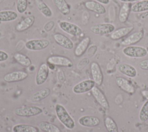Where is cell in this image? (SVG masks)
<instances>
[{
    "mask_svg": "<svg viewBox=\"0 0 148 132\" xmlns=\"http://www.w3.org/2000/svg\"><path fill=\"white\" fill-rule=\"evenodd\" d=\"M55 112L59 121L66 129L69 130L74 129L75 127V122L62 105L57 104L55 106Z\"/></svg>",
    "mask_w": 148,
    "mask_h": 132,
    "instance_id": "6da1fadb",
    "label": "cell"
},
{
    "mask_svg": "<svg viewBox=\"0 0 148 132\" xmlns=\"http://www.w3.org/2000/svg\"><path fill=\"white\" fill-rule=\"evenodd\" d=\"M122 52L128 57L136 58L144 57L148 54V51L145 47L135 45L124 47L122 50Z\"/></svg>",
    "mask_w": 148,
    "mask_h": 132,
    "instance_id": "7a4b0ae2",
    "label": "cell"
},
{
    "mask_svg": "<svg viewBox=\"0 0 148 132\" xmlns=\"http://www.w3.org/2000/svg\"><path fill=\"white\" fill-rule=\"evenodd\" d=\"M43 112L42 108L38 106H22L16 108L14 113L20 117H31L40 115Z\"/></svg>",
    "mask_w": 148,
    "mask_h": 132,
    "instance_id": "3957f363",
    "label": "cell"
},
{
    "mask_svg": "<svg viewBox=\"0 0 148 132\" xmlns=\"http://www.w3.org/2000/svg\"><path fill=\"white\" fill-rule=\"evenodd\" d=\"M50 45L49 40L44 38L33 39L25 42V48L31 51H39L45 49Z\"/></svg>",
    "mask_w": 148,
    "mask_h": 132,
    "instance_id": "277c9868",
    "label": "cell"
},
{
    "mask_svg": "<svg viewBox=\"0 0 148 132\" xmlns=\"http://www.w3.org/2000/svg\"><path fill=\"white\" fill-rule=\"evenodd\" d=\"M58 25L62 31L72 36H77L82 33V29L79 25L69 21H61Z\"/></svg>",
    "mask_w": 148,
    "mask_h": 132,
    "instance_id": "5b68a950",
    "label": "cell"
},
{
    "mask_svg": "<svg viewBox=\"0 0 148 132\" xmlns=\"http://www.w3.org/2000/svg\"><path fill=\"white\" fill-rule=\"evenodd\" d=\"M115 30V26L112 23H98L90 27V31L94 34L103 35L111 34Z\"/></svg>",
    "mask_w": 148,
    "mask_h": 132,
    "instance_id": "8992f818",
    "label": "cell"
},
{
    "mask_svg": "<svg viewBox=\"0 0 148 132\" xmlns=\"http://www.w3.org/2000/svg\"><path fill=\"white\" fill-rule=\"evenodd\" d=\"M95 82L92 79H85L76 85L72 88V91L76 94H81L88 92L95 86Z\"/></svg>",
    "mask_w": 148,
    "mask_h": 132,
    "instance_id": "52a82bcc",
    "label": "cell"
},
{
    "mask_svg": "<svg viewBox=\"0 0 148 132\" xmlns=\"http://www.w3.org/2000/svg\"><path fill=\"white\" fill-rule=\"evenodd\" d=\"M47 62L50 64L64 67H72L73 62L68 58L61 56H51L47 58Z\"/></svg>",
    "mask_w": 148,
    "mask_h": 132,
    "instance_id": "ba28073f",
    "label": "cell"
},
{
    "mask_svg": "<svg viewBox=\"0 0 148 132\" xmlns=\"http://www.w3.org/2000/svg\"><path fill=\"white\" fill-rule=\"evenodd\" d=\"M49 74V68L46 63H42L39 67L35 76V83L39 86L43 84L47 80Z\"/></svg>",
    "mask_w": 148,
    "mask_h": 132,
    "instance_id": "9c48e42d",
    "label": "cell"
},
{
    "mask_svg": "<svg viewBox=\"0 0 148 132\" xmlns=\"http://www.w3.org/2000/svg\"><path fill=\"white\" fill-rule=\"evenodd\" d=\"M53 38L57 44L65 49L71 50L74 47V43L72 41L61 33L57 32L54 34Z\"/></svg>",
    "mask_w": 148,
    "mask_h": 132,
    "instance_id": "30bf717a",
    "label": "cell"
},
{
    "mask_svg": "<svg viewBox=\"0 0 148 132\" xmlns=\"http://www.w3.org/2000/svg\"><path fill=\"white\" fill-rule=\"evenodd\" d=\"M28 75L26 72L23 71H17L5 74L3 80L8 83H13L22 81L28 77Z\"/></svg>",
    "mask_w": 148,
    "mask_h": 132,
    "instance_id": "8fae6325",
    "label": "cell"
},
{
    "mask_svg": "<svg viewBox=\"0 0 148 132\" xmlns=\"http://www.w3.org/2000/svg\"><path fill=\"white\" fill-rule=\"evenodd\" d=\"M90 71L92 80L98 86H101L103 82V76L99 64L96 62H92L90 65Z\"/></svg>",
    "mask_w": 148,
    "mask_h": 132,
    "instance_id": "7c38bea8",
    "label": "cell"
},
{
    "mask_svg": "<svg viewBox=\"0 0 148 132\" xmlns=\"http://www.w3.org/2000/svg\"><path fill=\"white\" fill-rule=\"evenodd\" d=\"M91 91L94 98L101 107H102L105 109H109V104L106 97L103 92L97 86H95L92 89Z\"/></svg>",
    "mask_w": 148,
    "mask_h": 132,
    "instance_id": "4fadbf2b",
    "label": "cell"
},
{
    "mask_svg": "<svg viewBox=\"0 0 148 132\" xmlns=\"http://www.w3.org/2000/svg\"><path fill=\"white\" fill-rule=\"evenodd\" d=\"M100 119L95 116L84 115L78 119L79 124L86 127H93L98 126L100 124Z\"/></svg>",
    "mask_w": 148,
    "mask_h": 132,
    "instance_id": "5bb4252c",
    "label": "cell"
},
{
    "mask_svg": "<svg viewBox=\"0 0 148 132\" xmlns=\"http://www.w3.org/2000/svg\"><path fill=\"white\" fill-rule=\"evenodd\" d=\"M118 71L123 75L131 78H133L136 76L137 71L136 68L132 65L125 63H121L117 65Z\"/></svg>",
    "mask_w": 148,
    "mask_h": 132,
    "instance_id": "9a60e30c",
    "label": "cell"
},
{
    "mask_svg": "<svg viewBox=\"0 0 148 132\" xmlns=\"http://www.w3.org/2000/svg\"><path fill=\"white\" fill-rule=\"evenodd\" d=\"M84 6L87 10L99 14H104L106 12L103 5L97 1H87L85 2Z\"/></svg>",
    "mask_w": 148,
    "mask_h": 132,
    "instance_id": "2e32d148",
    "label": "cell"
},
{
    "mask_svg": "<svg viewBox=\"0 0 148 132\" xmlns=\"http://www.w3.org/2000/svg\"><path fill=\"white\" fill-rule=\"evenodd\" d=\"M144 37L143 31H136L130 35L125 38L122 42L121 45L123 46H131L140 42Z\"/></svg>",
    "mask_w": 148,
    "mask_h": 132,
    "instance_id": "e0dca14e",
    "label": "cell"
},
{
    "mask_svg": "<svg viewBox=\"0 0 148 132\" xmlns=\"http://www.w3.org/2000/svg\"><path fill=\"white\" fill-rule=\"evenodd\" d=\"M115 81L118 87L126 93L133 94L135 92V87L127 79L123 77L119 76L116 78Z\"/></svg>",
    "mask_w": 148,
    "mask_h": 132,
    "instance_id": "ac0fdd59",
    "label": "cell"
},
{
    "mask_svg": "<svg viewBox=\"0 0 148 132\" xmlns=\"http://www.w3.org/2000/svg\"><path fill=\"white\" fill-rule=\"evenodd\" d=\"M35 22V17L29 16L24 18L16 25V30L18 32H24L28 30Z\"/></svg>",
    "mask_w": 148,
    "mask_h": 132,
    "instance_id": "d6986e66",
    "label": "cell"
},
{
    "mask_svg": "<svg viewBox=\"0 0 148 132\" xmlns=\"http://www.w3.org/2000/svg\"><path fill=\"white\" fill-rule=\"evenodd\" d=\"M50 93H51V90L50 89L44 88L33 93L29 97L28 100L29 101L33 102H39L49 97V95L50 94Z\"/></svg>",
    "mask_w": 148,
    "mask_h": 132,
    "instance_id": "ffe728a7",
    "label": "cell"
},
{
    "mask_svg": "<svg viewBox=\"0 0 148 132\" xmlns=\"http://www.w3.org/2000/svg\"><path fill=\"white\" fill-rule=\"evenodd\" d=\"M134 29L133 26L124 27L114 30L110 34V38L113 40H119L128 35Z\"/></svg>",
    "mask_w": 148,
    "mask_h": 132,
    "instance_id": "44dd1931",
    "label": "cell"
},
{
    "mask_svg": "<svg viewBox=\"0 0 148 132\" xmlns=\"http://www.w3.org/2000/svg\"><path fill=\"white\" fill-rule=\"evenodd\" d=\"M90 41L91 39L89 36H86L76 46L74 51L75 55L77 57L82 56L87 49L90 45Z\"/></svg>",
    "mask_w": 148,
    "mask_h": 132,
    "instance_id": "7402d4cb",
    "label": "cell"
},
{
    "mask_svg": "<svg viewBox=\"0 0 148 132\" xmlns=\"http://www.w3.org/2000/svg\"><path fill=\"white\" fill-rule=\"evenodd\" d=\"M18 14L16 12L11 10L0 11V22H10L17 19Z\"/></svg>",
    "mask_w": 148,
    "mask_h": 132,
    "instance_id": "603a6c76",
    "label": "cell"
},
{
    "mask_svg": "<svg viewBox=\"0 0 148 132\" xmlns=\"http://www.w3.org/2000/svg\"><path fill=\"white\" fill-rule=\"evenodd\" d=\"M131 7L130 3H124L121 6L118 17L121 23H125L127 21L131 12Z\"/></svg>",
    "mask_w": 148,
    "mask_h": 132,
    "instance_id": "cb8c5ba5",
    "label": "cell"
},
{
    "mask_svg": "<svg viewBox=\"0 0 148 132\" xmlns=\"http://www.w3.org/2000/svg\"><path fill=\"white\" fill-rule=\"evenodd\" d=\"M38 10L46 17H50L53 16V12L51 9L42 0H35Z\"/></svg>",
    "mask_w": 148,
    "mask_h": 132,
    "instance_id": "d4e9b609",
    "label": "cell"
},
{
    "mask_svg": "<svg viewBox=\"0 0 148 132\" xmlns=\"http://www.w3.org/2000/svg\"><path fill=\"white\" fill-rule=\"evenodd\" d=\"M53 3L59 10V12L64 16L69 14L71 12L70 6L65 0H52Z\"/></svg>",
    "mask_w": 148,
    "mask_h": 132,
    "instance_id": "484cf974",
    "label": "cell"
},
{
    "mask_svg": "<svg viewBox=\"0 0 148 132\" xmlns=\"http://www.w3.org/2000/svg\"><path fill=\"white\" fill-rule=\"evenodd\" d=\"M148 11V0H141L135 2L131 7L132 13H141Z\"/></svg>",
    "mask_w": 148,
    "mask_h": 132,
    "instance_id": "4316f807",
    "label": "cell"
},
{
    "mask_svg": "<svg viewBox=\"0 0 148 132\" xmlns=\"http://www.w3.org/2000/svg\"><path fill=\"white\" fill-rule=\"evenodd\" d=\"M13 132H39V129L35 126L26 124H17L12 127Z\"/></svg>",
    "mask_w": 148,
    "mask_h": 132,
    "instance_id": "83f0119b",
    "label": "cell"
},
{
    "mask_svg": "<svg viewBox=\"0 0 148 132\" xmlns=\"http://www.w3.org/2000/svg\"><path fill=\"white\" fill-rule=\"evenodd\" d=\"M38 126L39 129L44 132H61L58 126L47 121L40 122Z\"/></svg>",
    "mask_w": 148,
    "mask_h": 132,
    "instance_id": "f1b7e54d",
    "label": "cell"
},
{
    "mask_svg": "<svg viewBox=\"0 0 148 132\" xmlns=\"http://www.w3.org/2000/svg\"><path fill=\"white\" fill-rule=\"evenodd\" d=\"M13 57L18 64H20L24 67H28L32 64L30 58L28 56L22 53H16L14 54Z\"/></svg>",
    "mask_w": 148,
    "mask_h": 132,
    "instance_id": "f546056e",
    "label": "cell"
},
{
    "mask_svg": "<svg viewBox=\"0 0 148 132\" xmlns=\"http://www.w3.org/2000/svg\"><path fill=\"white\" fill-rule=\"evenodd\" d=\"M104 124L108 132H119L117 125L111 117H106L104 120Z\"/></svg>",
    "mask_w": 148,
    "mask_h": 132,
    "instance_id": "4dcf8cb0",
    "label": "cell"
},
{
    "mask_svg": "<svg viewBox=\"0 0 148 132\" xmlns=\"http://www.w3.org/2000/svg\"><path fill=\"white\" fill-rule=\"evenodd\" d=\"M139 119L141 122H145L148 120V100L145 102L139 111Z\"/></svg>",
    "mask_w": 148,
    "mask_h": 132,
    "instance_id": "1f68e13d",
    "label": "cell"
},
{
    "mask_svg": "<svg viewBox=\"0 0 148 132\" xmlns=\"http://www.w3.org/2000/svg\"><path fill=\"white\" fill-rule=\"evenodd\" d=\"M16 9L18 13H24L28 7L27 0H16Z\"/></svg>",
    "mask_w": 148,
    "mask_h": 132,
    "instance_id": "d6a6232c",
    "label": "cell"
},
{
    "mask_svg": "<svg viewBox=\"0 0 148 132\" xmlns=\"http://www.w3.org/2000/svg\"><path fill=\"white\" fill-rule=\"evenodd\" d=\"M139 67L143 70H148V59L143 60L139 63Z\"/></svg>",
    "mask_w": 148,
    "mask_h": 132,
    "instance_id": "836d02e7",
    "label": "cell"
},
{
    "mask_svg": "<svg viewBox=\"0 0 148 132\" xmlns=\"http://www.w3.org/2000/svg\"><path fill=\"white\" fill-rule=\"evenodd\" d=\"M9 58V54L3 50H0V63L4 62Z\"/></svg>",
    "mask_w": 148,
    "mask_h": 132,
    "instance_id": "e575fe53",
    "label": "cell"
},
{
    "mask_svg": "<svg viewBox=\"0 0 148 132\" xmlns=\"http://www.w3.org/2000/svg\"><path fill=\"white\" fill-rule=\"evenodd\" d=\"M97 50V47L96 46V45H92L88 49V52H87V54L88 56L90 57H92L94 55V54L96 53Z\"/></svg>",
    "mask_w": 148,
    "mask_h": 132,
    "instance_id": "d590c367",
    "label": "cell"
},
{
    "mask_svg": "<svg viewBox=\"0 0 148 132\" xmlns=\"http://www.w3.org/2000/svg\"><path fill=\"white\" fill-rule=\"evenodd\" d=\"M95 1H97L102 5H108L110 2V0H95Z\"/></svg>",
    "mask_w": 148,
    "mask_h": 132,
    "instance_id": "8d00e7d4",
    "label": "cell"
},
{
    "mask_svg": "<svg viewBox=\"0 0 148 132\" xmlns=\"http://www.w3.org/2000/svg\"><path fill=\"white\" fill-rule=\"evenodd\" d=\"M142 95L146 99L148 100V90H144L141 91Z\"/></svg>",
    "mask_w": 148,
    "mask_h": 132,
    "instance_id": "74e56055",
    "label": "cell"
},
{
    "mask_svg": "<svg viewBox=\"0 0 148 132\" xmlns=\"http://www.w3.org/2000/svg\"><path fill=\"white\" fill-rule=\"evenodd\" d=\"M120 2H124V3H131V2H136L138 1H141V0H119Z\"/></svg>",
    "mask_w": 148,
    "mask_h": 132,
    "instance_id": "f35d334b",
    "label": "cell"
}]
</instances>
